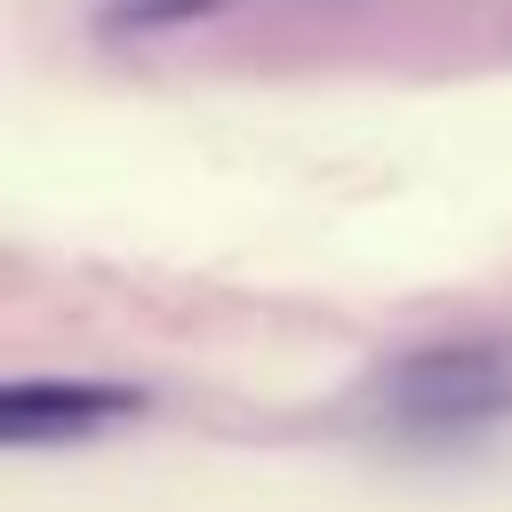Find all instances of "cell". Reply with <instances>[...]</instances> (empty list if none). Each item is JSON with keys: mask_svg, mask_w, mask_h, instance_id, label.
Here are the masks:
<instances>
[{"mask_svg": "<svg viewBox=\"0 0 512 512\" xmlns=\"http://www.w3.org/2000/svg\"><path fill=\"white\" fill-rule=\"evenodd\" d=\"M504 376H512V360L496 344H424L384 376V392L416 416H464V408H488L504 392Z\"/></svg>", "mask_w": 512, "mask_h": 512, "instance_id": "obj_2", "label": "cell"}, {"mask_svg": "<svg viewBox=\"0 0 512 512\" xmlns=\"http://www.w3.org/2000/svg\"><path fill=\"white\" fill-rule=\"evenodd\" d=\"M128 416H144V392L112 384V376H16V384H0V440L8 448L88 440V432H112Z\"/></svg>", "mask_w": 512, "mask_h": 512, "instance_id": "obj_1", "label": "cell"}, {"mask_svg": "<svg viewBox=\"0 0 512 512\" xmlns=\"http://www.w3.org/2000/svg\"><path fill=\"white\" fill-rule=\"evenodd\" d=\"M232 0H104L96 8V32L104 40H160V32H192V24H216Z\"/></svg>", "mask_w": 512, "mask_h": 512, "instance_id": "obj_3", "label": "cell"}]
</instances>
